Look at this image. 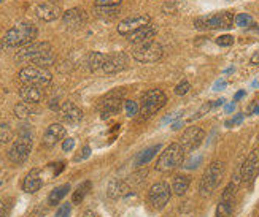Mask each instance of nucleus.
<instances>
[{
	"mask_svg": "<svg viewBox=\"0 0 259 217\" xmlns=\"http://www.w3.org/2000/svg\"><path fill=\"white\" fill-rule=\"evenodd\" d=\"M200 162H202V157H196V158H193V160H189L188 165H185V167L186 168H196L197 164H200Z\"/></svg>",
	"mask_w": 259,
	"mask_h": 217,
	"instance_id": "obj_42",
	"label": "nucleus"
},
{
	"mask_svg": "<svg viewBox=\"0 0 259 217\" xmlns=\"http://www.w3.org/2000/svg\"><path fill=\"white\" fill-rule=\"evenodd\" d=\"M240 173H242V182H245V184H251L256 179L259 173V149L250 152V155L246 157V160L240 168Z\"/></svg>",
	"mask_w": 259,
	"mask_h": 217,
	"instance_id": "obj_12",
	"label": "nucleus"
},
{
	"mask_svg": "<svg viewBox=\"0 0 259 217\" xmlns=\"http://www.w3.org/2000/svg\"><path fill=\"white\" fill-rule=\"evenodd\" d=\"M167 103V95L161 89H151L145 92L140 100V114L143 119H148Z\"/></svg>",
	"mask_w": 259,
	"mask_h": 217,
	"instance_id": "obj_6",
	"label": "nucleus"
},
{
	"mask_svg": "<svg viewBox=\"0 0 259 217\" xmlns=\"http://www.w3.org/2000/svg\"><path fill=\"white\" fill-rule=\"evenodd\" d=\"M156 33H157V29H156V26H153L151 22H150L148 26H145V27L139 29L137 32L131 33V35H129V40H131L132 43H137V44H140V43L151 41V40L156 37Z\"/></svg>",
	"mask_w": 259,
	"mask_h": 217,
	"instance_id": "obj_21",
	"label": "nucleus"
},
{
	"mask_svg": "<svg viewBox=\"0 0 259 217\" xmlns=\"http://www.w3.org/2000/svg\"><path fill=\"white\" fill-rule=\"evenodd\" d=\"M251 64H253V65H257V64H259V51L253 54V57H251Z\"/></svg>",
	"mask_w": 259,
	"mask_h": 217,
	"instance_id": "obj_45",
	"label": "nucleus"
},
{
	"mask_svg": "<svg viewBox=\"0 0 259 217\" xmlns=\"http://www.w3.org/2000/svg\"><path fill=\"white\" fill-rule=\"evenodd\" d=\"M18 78L22 84L26 86H37V87H47L51 84V73L43 67L37 65H29L24 67L22 70L18 73Z\"/></svg>",
	"mask_w": 259,
	"mask_h": 217,
	"instance_id": "obj_5",
	"label": "nucleus"
},
{
	"mask_svg": "<svg viewBox=\"0 0 259 217\" xmlns=\"http://www.w3.org/2000/svg\"><path fill=\"white\" fill-rule=\"evenodd\" d=\"M41 186H43V181L40 178V170H32L26 176L24 182H22V189H24V192H27V193L38 192Z\"/></svg>",
	"mask_w": 259,
	"mask_h": 217,
	"instance_id": "obj_22",
	"label": "nucleus"
},
{
	"mask_svg": "<svg viewBox=\"0 0 259 217\" xmlns=\"http://www.w3.org/2000/svg\"><path fill=\"white\" fill-rule=\"evenodd\" d=\"M43 87H37V86H26L22 84V87L19 89V97L27 101V103H40V101L43 100Z\"/></svg>",
	"mask_w": 259,
	"mask_h": 217,
	"instance_id": "obj_20",
	"label": "nucleus"
},
{
	"mask_svg": "<svg viewBox=\"0 0 259 217\" xmlns=\"http://www.w3.org/2000/svg\"><path fill=\"white\" fill-rule=\"evenodd\" d=\"M10 212V201L0 200V217H7Z\"/></svg>",
	"mask_w": 259,
	"mask_h": 217,
	"instance_id": "obj_39",
	"label": "nucleus"
},
{
	"mask_svg": "<svg viewBox=\"0 0 259 217\" xmlns=\"http://www.w3.org/2000/svg\"><path fill=\"white\" fill-rule=\"evenodd\" d=\"M127 67H129V57L124 52H115L105 57L102 70L107 75H115V73L126 70Z\"/></svg>",
	"mask_w": 259,
	"mask_h": 217,
	"instance_id": "obj_14",
	"label": "nucleus"
},
{
	"mask_svg": "<svg viewBox=\"0 0 259 217\" xmlns=\"http://www.w3.org/2000/svg\"><path fill=\"white\" fill-rule=\"evenodd\" d=\"M124 108H126V113H127V116H129V118L137 116L139 111H140L139 103H137V101H134V100H127V101H126V105H124Z\"/></svg>",
	"mask_w": 259,
	"mask_h": 217,
	"instance_id": "obj_34",
	"label": "nucleus"
},
{
	"mask_svg": "<svg viewBox=\"0 0 259 217\" xmlns=\"http://www.w3.org/2000/svg\"><path fill=\"white\" fill-rule=\"evenodd\" d=\"M242 119H243V116H242V114H239L237 118H234V121L228 122V125H231V124H239V122H242Z\"/></svg>",
	"mask_w": 259,
	"mask_h": 217,
	"instance_id": "obj_46",
	"label": "nucleus"
},
{
	"mask_svg": "<svg viewBox=\"0 0 259 217\" xmlns=\"http://www.w3.org/2000/svg\"><path fill=\"white\" fill-rule=\"evenodd\" d=\"M72 212V204L70 203H64L62 206L56 212V217H69Z\"/></svg>",
	"mask_w": 259,
	"mask_h": 217,
	"instance_id": "obj_35",
	"label": "nucleus"
},
{
	"mask_svg": "<svg viewBox=\"0 0 259 217\" xmlns=\"http://www.w3.org/2000/svg\"><path fill=\"white\" fill-rule=\"evenodd\" d=\"M224 173H226V165L224 162H213L211 165L207 167V170L204 171V175L200 178L199 182V192L202 197H210L215 193V190L218 189V186L221 184V181L224 178Z\"/></svg>",
	"mask_w": 259,
	"mask_h": 217,
	"instance_id": "obj_3",
	"label": "nucleus"
},
{
	"mask_svg": "<svg viewBox=\"0 0 259 217\" xmlns=\"http://www.w3.org/2000/svg\"><path fill=\"white\" fill-rule=\"evenodd\" d=\"M35 15L41 21L51 22L61 16V8L58 5H54L53 2H45V4H40L35 7Z\"/></svg>",
	"mask_w": 259,
	"mask_h": 217,
	"instance_id": "obj_19",
	"label": "nucleus"
},
{
	"mask_svg": "<svg viewBox=\"0 0 259 217\" xmlns=\"http://www.w3.org/2000/svg\"><path fill=\"white\" fill-rule=\"evenodd\" d=\"M150 22H151V19H150L148 15H135L132 18H127L124 21H121L119 26H118V32L121 33V35L129 37L131 33L137 32L139 29H142L145 26H148Z\"/></svg>",
	"mask_w": 259,
	"mask_h": 217,
	"instance_id": "obj_13",
	"label": "nucleus"
},
{
	"mask_svg": "<svg viewBox=\"0 0 259 217\" xmlns=\"http://www.w3.org/2000/svg\"><path fill=\"white\" fill-rule=\"evenodd\" d=\"M185 160V149L180 143H172L165 147V151L159 155L156 164V170L162 171V173H168L175 168H178Z\"/></svg>",
	"mask_w": 259,
	"mask_h": 217,
	"instance_id": "obj_4",
	"label": "nucleus"
},
{
	"mask_svg": "<svg viewBox=\"0 0 259 217\" xmlns=\"http://www.w3.org/2000/svg\"><path fill=\"white\" fill-rule=\"evenodd\" d=\"M50 2H53V4H54V2H61V0H50Z\"/></svg>",
	"mask_w": 259,
	"mask_h": 217,
	"instance_id": "obj_50",
	"label": "nucleus"
},
{
	"mask_svg": "<svg viewBox=\"0 0 259 217\" xmlns=\"http://www.w3.org/2000/svg\"><path fill=\"white\" fill-rule=\"evenodd\" d=\"M62 21L67 27L78 29L86 22V11L83 8H72L62 15Z\"/></svg>",
	"mask_w": 259,
	"mask_h": 217,
	"instance_id": "obj_17",
	"label": "nucleus"
},
{
	"mask_svg": "<svg viewBox=\"0 0 259 217\" xmlns=\"http://www.w3.org/2000/svg\"><path fill=\"white\" fill-rule=\"evenodd\" d=\"M234 24L235 26H239V27H248L253 24V18L250 15H246V13H240L234 18Z\"/></svg>",
	"mask_w": 259,
	"mask_h": 217,
	"instance_id": "obj_33",
	"label": "nucleus"
},
{
	"mask_svg": "<svg viewBox=\"0 0 259 217\" xmlns=\"http://www.w3.org/2000/svg\"><path fill=\"white\" fill-rule=\"evenodd\" d=\"M232 111H234V103H232V105H228V106H226V113H232Z\"/></svg>",
	"mask_w": 259,
	"mask_h": 217,
	"instance_id": "obj_49",
	"label": "nucleus"
},
{
	"mask_svg": "<svg viewBox=\"0 0 259 217\" xmlns=\"http://www.w3.org/2000/svg\"><path fill=\"white\" fill-rule=\"evenodd\" d=\"M243 95H245V92H243V90H240V92H237V94H235V97H234V98H235V101H237V100H240V98H242Z\"/></svg>",
	"mask_w": 259,
	"mask_h": 217,
	"instance_id": "obj_48",
	"label": "nucleus"
},
{
	"mask_svg": "<svg viewBox=\"0 0 259 217\" xmlns=\"http://www.w3.org/2000/svg\"><path fill=\"white\" fill-rule=\"evenodd\" d=\"M191 186V178L186 176V175H178L174 178V182H172V192L178 197H183L185 193L188 192Z\"/></svg>",
	"mask_w": 259,
	"mask_h": 217,
	"instance_id": "obj_24",
	"label": "nucleus"
},
{
	"mask_svg": "<svg viewBox=\"0 0 259 217\" xmlns=\"http://www.w3.org/2000/svg\"><path fill=\"white\" fill-rule=\"evenodd\" d=\"M13 140V130H11L10 124L0 122V143H10Z\"/></svg>",
	"mask_w": 259,
	"mask_h": 217,
	"instance_id": "obj_32",
	"label": "nucleus"
},
{
	"mask_svg": "<svg viewBox=\"0 0 259 217\" xmlns=\"http://www.w3.org/2000/svg\"><path fill=\"white\" fill-rule=\"evenodd\" d=\"M232 43H234V38L231 35H221L217 38V44H220V46H231Z\"/></svg>",
	"mask_w": 259,
	"mask_h": 217,
	"instance_id": "obj_38",
	"label": "nucleus"
},
{
	"mask_svg": "<svg viewBox=\"0 0 259 217\" xmlns=\"http://www.w3.org/2000/svg\"><path fill=\"white\" fill-rule=\"evenodd\" d=\"M33 113H35L33 105L27 103V101H21V103H18L15 106V114H16V118H19V119H29Z\"/></svg>",
	"mask_w": 259,
	"mask_h": 217,
	"instance_id": "obj_28",
	"label": "nucleus"
},
{
	"mask_svg": "<svg viewBox=\"0 0 259 217\" xmlns=\"http://www.w3.org/2000/svg\"><path fill=\"white\" fill-rule=\"evenodd\" d=\"M73 146H75V140H73V138H67V140L62 143V149H64L65 152H69V151L73 149Z\"/></svg>",
	"mask_w": 259,
	"mask_h": 217,
	"instance_id": "obj_40",
	"label": "nucleus"
},
{
	"mask_svg": "<svg viewBox=\"0 0 259 217\" xmlns=\"http://www.w3.org/2000/svg\"><path fill=\"white\" fill-rule=\"evenodd\" d=\"M127 190H129V187H127L126 182H122V181H119V179H113V181H111L110 184H108L107 193H108V197H110V198L118 200V198H121V197H124Z\"/></svg>",
	"mask_w": 259,
	"mask_h": 217,
	"instance_id": "obj_23",
	"label": "nucleus"
},
{
	"mask_svg": "<svg viewBox=\"0 0 259 217\" xmlns=\"http://www.w3.org/2000/svg\"><path fill=\"white\" fill-rule=\"evenodd\" d=\"M224 86H226V83H224L223 79H220V81L215 84V90H220V87H224Z\"/></svg>",
	"mask_w": 259,
	"mask_h": 217,
	"instance_id": "obj_47",
	"label": "nucleus"
},
{
	"mask_svg": "<svg viewBox=\"0 0 259 217\" xmlns=\"http://www.w3.org/2000/svg\"><path fill=\"white\" fill-rule=\"evenodd\" d=\"M81 217H100L96 211H91V209H88V211H84L83 212V215Z\"/></svg>",
	"mask_w": 259,
	"mask_h": 217,
	"instance_id": "obj_44",
	"label": "nucleus"
},
{
	"mask_svg": "<svg viewBox=\"0 0 259 217\" xmlns=\"http://www.w3.org/2000/svg\"><path fill=\"white\" fill-rule=\"evenodd\" d=\"M122 108V97L121 95H116V94H111L108 95L105 100L100 101V114H102V119H107L110 116H115L118 114Z\"/></svg>",
	"mask_w": 259,
	"mask_h": 217,
	"instance_id": "obj_15",
	"label": "nucleus"
},
{
	"mask_svg": "<svg viewBox=\"0 0 259 217\" xmlns=\"http://www.w3.org/2000/svg\"><path fill=\"white\" fill-rule=\"evenodd\" d=\"M162 54H164L162 46L157 41H154V40L146 41V43H140L139 46L134 49V52H132L134 59L137 61V62H142V64L157 62L162 57Z\"/></svg>",
	"mask_w": 259,
	"mask_h": 217,
	"instance_id": "obj_9",
	"label": "nucleus"
},
{
	"mask_svg": "<svg viewBox=\"0 0 259 217\" xmlns=\"http://www.w3.org/2000/svg\"><path fill=\"white\" fill-rule=\"evenodd\" d=\"M91 190V182L89 181H84L83 184H80L78 186V189L73 192V195H72V203L73 204H80L83 200H84V197L88 195V192Z\"/></svg>",
	"mask_w": 259,
	"mask_h": 217,
	"instance_id": "obj_29",
	"label": "nucleus"
},
{
	"mask_svg": "<svg viewBox=\"0 0 259 217\" xmlns=\"http://www.w3.org/2000/svg\"><path fill=\"white\" fill-rule=\"evenodd\" d=\"M59 118L67 122V124H78L81 119H83V111L78 108L76 105L70 103V101H67L64 103L61 108H59Z\"/></svg>",
	"mask_w": 259,
	"mask_h": 217,
	"instance_id": "obj_16",
	"label": "nucleus"
},
{
	"mask_svg": "<svg viewBox=\"0 0 259 217\" xmlns=\"http://www.w3.org/2000/svg\"><path fill=\"white\" fill-rule=\"evenodd\" d=\"M30 151H32V133L30 130L24 129V130H21L18 140L10 147L8 158L16 165L24 164L30 155Z\"/></svg>",
	"mask_w": 259,
	"mask_h": 217,
	"instance_id": "obj_7",
	"label": "nucleus"
},
{
	"mask_svg": "<svg viewBox=\"0 0 259 217\" xmlns=\"http://www.w3.org/2000/svg\"><path fill=\"white\" fill-rule=\"evenodd\" d=\"M105 54L102 52H97V51H93L88 54V59H86V65L89 68V72H97L100 68L104 67V62H105Z\"/></svg>",
	"mask_w": 259,
	"mask_h": 217,
	"instance_id": "obj_25",
	"label": "nucleus"
},
{
	"mask_svg": "<svg viewBox=\"0 0 259 217\" xmlns=\"http://www.w3.org/2000/svg\"><path fill=\"white\" fill-rule=\"evenodd\" d=\"M122 0H96V7H118Z\"/></svg>",
	"mask_w": 259,
	"mask_h": 217,
	"instance_id": "obj_37",
	"label": "nucleus"
},
{
	"mask_svg": "<svg viewBox=\"0 0 259 217\" xmlns=\"http://www.w3.org/2000/svg\"><path fill=\"white\" fill-rule=\"evenodd\" d=\"M89 154H91V149H89V146H84L83 149H81V154H80V155H76L75 160H83V158H88Z\"/></svg>",
	"mask_w": 259,
	"mask_h": 217,
	"instance_id": "obj_41",
	"label": "nucleus"
},
{
	"mask_svg": "<svg viewBox=\"0 0 259 217\" xmlns=\"http://www.w3.org/2000/svg\"><path fill=\"white\" fill-rule=\"evenodd\" d=\"M15 59L18 62H24V64H33L37 67L48 68L54 64L56 57L53 52L51 44L47 41H38V43H30L27 46H22L21 51H18Z\"/></svg>",
	"mask_w": 259,
	"mask_h": 217,
	"instance_id": "obj_1",
	"label": "nucleus"
},
{
	"mask_svg": "<svg viewBox=\"0 0 259 217\" xmlns=\"http://www.w3.org/2000/svg\"><path fill=\"white\" fill-rule=\"evenodd\" d=\"M70 190V184H64V186H59V187H56L51 193H50V197H48V203L51 204V206H54V204H58L59 201H62V198L69 193Z\"/></svg>",
	"mask_w": 259,
	"mask_h": 217,
	"instance_id": "obj_27",
	"label": "nucleus"
},
{
	"mask_svg": "<svg viewBox=\"0 0 259 217\" xmlns=\"http://www.w3.org/2000/svg\"><path fill=\"white\" fill-rule=\"evenodd\" d=\"M232 209H234V201L221 198L217 206V217H231Z\"/></svg>",
	"mask_w": 259,
	"mask_h": 217,
	"instance_id": "obj_30",
	"label": "nucleus"
},
{
	"mask_svg": "<svg viewBox=\"0 0 259 217\" xmlns=\"http://www.w3.org/2000/svg\"><path fill=\"white\" fill-rule=\"evenodd\" d=\"M256 113H259V106H257V108L254 110V114H256Z\"/></svg>",
	"mask_w": 259,
	"mask_h": 217,
	"instance_id": "obj_51",
	"label": "nucleus"
},
{
	"mask_svg": "<svg viewBox=\"0 0 259 217\" xmlns=\"http://www.w3.org/2000/svg\"><path fill=\"white\" fill-rule=\"evenodd\" d=\"M43 214H45V211H43L41 208H37V209H33V211H32L30 217H45Z\"/></svg>",
	"mask_w": 259,
	"mask_h": 217,
	"instance_id": "obj_43",
	"label": "nucleus"
},
{
	"mask_svg": "<svg viewBox=\"0 0 259 217\" xmlns=\"http://www.w3.org/2000/svg\"><path fill=\"white\" fill-rule=\"evenodd\" d=\"M96 13L104 19H113L119 13V10L118 7H96Z\"/></svg>",
	"mask_w": 259,
	"mask_h": 217,
	"instance_id": "obj_31",
	"label": "nucleus"
},
{
	"mask_svg": "<svg viewBox=\"0 0 259 217\" xmlns=\"http://www.w3.org/2000/svg\"><path fill=\"white\" fill-rule=\"evenodd\" d=\"M205 140V132L200 127H189L183 132L182 138H180V144L185 149V152L194 151L197 147L204 143Z\"/></svg>",
	"mask_w": 259,
	"mask_h": 217,
	"instance_id": "obj_11",
	"label": "nucleus"
},
{
	"mask_svg": "<svg viewBox=\"0 0 259 217\" xmlns=\"http://www.w3.org/2000/svg\"><path fill=\"white\" fill-rule=\"evenodd\" d=\"M189 89H191V84L188 81H182L175 87V94L177 95H186L189 92Z\"/></svg>",
	"mask_w": 259,
	"mask_h": 217,
	"instance_id": "obj_36",
	"label": "nucleus"
},
{
	"mask_svg": "<svg viewBox=\"0 0 259 217\" xmlns=\"http://www.w3.org/2000/svg\"><path fill=\"white\" fill-rule=\"evenodd\" d=\"M38 35L37 27L30 22H19L15 27H11L2 38L5 48H22L35 41Z\"/></svg>",
	"mask_w": 259,
	"mask_h": 217,
	"instance_id": "obj_2",
	"label": "nucleus"
},
{
	"mask_svg": "<svg viewBox=\"0 0 259 217\" xmlns=\"http://www.w3.org/2000/svg\"><path fill=\"white\" fill-rule=\"evenodd\" d=\"M172 195V187L167 184V182L161 181L156 182V184L151 186L150 192H148V203L150 206L156 211H161L165 208V204L170 200Z\"/></svg>",
	"mask_w": 259,
	"mask_h": 217,
	"instance_id": "obj_10",
	"label": "nucleus"
},
{
	"mask_svg": "<svg viewBox=\"0 0 259 217\" xmlns=\"http://www.w3.org/2000/svg\"><path fill=\"white\" fill-rule=\"evenodd\" d=\"M159 151H161V144H154V146L148 147V149H145L143 152H140L137 155V158H135V165H137V167L146 165L148 162H151V158Z\"/></svg>",
	"mask_w": 259,
	"mask_h": 217,
	"instance_id": "obj_26",
	"label": "nucleus"
},
{
	"mask_svg": "<svg viewBox=\"0 0 259 217\" xmlns=\"http://www.w3.org/2000/svg\"><path fill=\"white\" fill-rule=\"evenodd\" d=\"M234 24V15L231 11H221L218 15L202 16L194 21L197 30H218V29H231Z\"/></svg>",
	"mask_w": 259,
	"mask_h": 217,
	"instance_id": "obj_8",
	"label": "nucleus"
},
{
	"mask_svg": "<svg viewBox=\"0 0 259 217\" xmlns=\"http://www.w3.org/2000/svg\"><path fill=\"white\" fill-rule=\"evenodd\" d=\"M65 136V127L62 124H51L43 135V144L53 147Z\"/></svg>",
	"mask_w": 259,
	"mask_h": 217,
	"instance_id": "obj_18",
	"label": "nucleus"
}]
</instances>
